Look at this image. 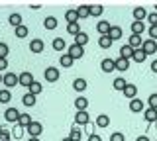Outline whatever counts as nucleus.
Wrapping results in <instances>:
<instances>
[{"instance_id": "6e6552de", "label": "nucleus", "mask_w": 157, "mask_h": 141, "mask_svg": "<svg viewBox=\"0 0 157 141\" xmlns=\"http://www.w3.org/2000/svg\"><path fill=\"white\" fill-rule=\"evenodd\" d=\"M4 84L8 86V88H12V86H16V84H20V80H18V76L14 75V72H6V75H4Z\"/></svg>"}, {"instance_id": "7ed1b4c3", "label": "nucleus", "mask_w": 157, "mask_h": 141, "mask_svg": "<svg viewBox=\"0 0 157 141\" xmlns=\"http://www.w3.org/2000/svg\"><path fill=\"white\" fill-rule=\"evenodd\" d=\"M43 76H45L47 82H55V80H59V69H55V67H47L45 72H43Z\"/></svg>"}, {"instance_id": "c9c22d12", "label": "nucleus", "mask_w": 157, "mask_h": 141, "mask_svg": "<svg viewBox=\"0 0 157 141\" xmlns=\"http://www.w3.org/2000/svg\"><path fill=\"white\" fill-rule=\"evenodd\" d=\"M10 98H12L10 90H0V104H8Z\"/></svg>"}, {"instance_id": "13d9d810", "label": "nucleus", "mask_w": 157, "mask_h": 141, "mask_svg": "<svg viewBox=\"0 0 157 141\" xmlns=\"http://www.w3.org/2000/svg\"><path fill=\"white\" fill-rule=\"evenodd\" d=\"M155 12H157V4H155Z\"/></svg>"}, {"instance_id": "ea45409f", "label": "nucleus", "mask_w": 157, "mask_h": 141, "mask_svg": "<svg viewBox=\"0 0 157 141\" xmlns=\"http://www.w3.org/2000/svg\"><path fill=\"white\" fill-rule=\"evenodd\" d=\"M28 33H29V32H28L26 26H18V28H16V35L20 37V39H22V37H26Z\"/></svg>"}, {"instance_id": "79ce46f5", "label": "nucleus", "mask_w": 157, "mask_h": 141, "mask_svg": "<svg viewBox=\"0 0 157 141\" xmlns=\"http://www.w3.org/2000/svg\"><path fill=\"white\" fill-rule=\"evenodd\" d=\"M0 141H10V135H8V128H0Z\"/></svg>"}, {"instance_id": "1a4fd4ad", "label": "nucleus", "mask_w": 157, "mask_h": 141, "mask_svg": "<svg viewBox=\"0 0 157 141\" xmlns=\"http://www.w3.org/2000/svg\"><path fill=\"white\" fill-rule=\"evenodd\" d=\"M130 110L132 112H144L145 106H144V102H141L140 98H132L130 100Z\"/></svg>"}, {"instance_id": "37998d69", "label": "nucleus", "mask_w": 157, "mask_h": 141, "mask_svg": "<svg viewBox=\"0 0 157 141\" xmlns=\"http://www.w3.org/2000/svg\"><path fill=\"white\" fill-rule=\"evenodd\" d=\"M8 45L6 43H0V59H6V55H8Z\"/></svg>"}, {"instance_id": "4d7b16f0", "label": "nucleus", "mask_w": 157, "mask_h": 141, "mask_svg": "<svg viewBox=\"0 0 157 141\" xmlns=\"http://www.w3.org/2000/svg\"><path fill=\"white\" fill-rule=\"evenodd\" d=\"M2 80H4V76H2V75H0V82H2Z\"/></svg>"}, {"instance_id": "a878e982", "label": "nucleus", "mask_w": 157, "mask_h": 141, "mask_svg": "<svg viewBox=\"0 0 157 141\" xmlns=\"http://www.w3.org/2000/svg\"><path fill=\"white\" fill-rule=\"evenodd\" d=\"M112 43H114V41H112L108 35H100V39H98V45H100L102 49H110V47H112Z\"/></svg>"}, {"instance_id": "39448f33", "label": "nucleus", "mask_w": 157, "mask_h": 141, "mask_svg": "<svg viewBox=\"0 0 157 141\" xmlns=\"http://www.w3.org/2000/svg\"><path fill=\"white\" fill-rule=\"evenodd\" d=\"M20 114H22V112H20L18 108H8L6 112H4V120H6V121H16V124H18Z\"/></svg>"}, {"instance_id": "f257e3e1", "label": "nucleus", "mask_w": 157, "mask_h": 141, "mask_svg": "<svg viewBox=\"0 0 157 141\" xmlns=\"http://www.w3.org/2000/svg\"><path fill=\"white\" fill-rule=\"evenodd\" d=\"M67 55L71 57L73 61H75V59H81V57L85 55V49H82L81 45H75V43H73L71 47H67Z\"/></svg>"}, {"instance_id": "9d476101", "label": "nucleus", "mask_w": 157, "mask_h": 141, "mask_svg": "<svg viewBox=\"0 0 157 141\" xmlns=\"http://www.w3.org/2000/svg\"><path fill=\"white\" fill-rule=\"evenodd\" d=\"M108 37H110L112 41L120 39V37H122V28H120V26H110V32H108Z\"/></svg>"}, {"instance_id": "4468645a", "label": "nucleus", "mask_w": 157, "mask_h": 141, "mask_svg": "<svg viewBox=\"0 0 157 141\" xmlns=\"http://www.w3.org/2000/svg\"><path fill=\"white\" fill-rule=\"evenodd\" d=\"M96 30H98L100 35H108V32H110V24L104 22V20H100V22L96 24Z\"/></svg>"}, {"instance_id": "7c9ffc66", "label": "nucleus", "mask_w": 157, "mask_h": 141, "mask_svg": "<svg viewBox=\"0 0 157 141\" xmlns=\"http://www.w3.org/2000/svg\"><path fill=\"white\" fill-rule=\"evenodd\" d=\"M18 124L22 125V128H28V125L32 124V118H29L28 114H20V118H18Z\"/></svg>"}, {"instance_id": "864d4df0", "label": "nucleus", "mask_w": 157, "mask_h": 141, "mask_svg": "<svg viewBox=\"0 0 157 141\" xmlns=\"http://www.w3.org/2000/svg\"><path fill=\"white\" fill-rule=\"evenodd\" d=\"M136 141H149V139H147V137H145V135H140V137H137Z\"/></svg>"}, {"instance_id": "49530a36", "label": "nucleus", "mask_w": 157, "mask_h": 141, "mask_svg": "<svg viewBox=\"0 0 157 141\" xmlns=\"http://www.w3.org/2000/svg\"><path fill=\"white\" fill-rule=\"evenodd\" d=\"M149 108L157 110V94H151L149 96Z\"/></svg>"}, {"instance_id": "8fccbe9b", "label": "nucleus", "mask_w": 157, "mask_h": 141, "mask_svg": "<svg viewBox=\"0 0 157 141\" xmlns=\"http://www.w3.org/2000/svg\"><path fill=\"white\" fill-rule=\"evenodd\" d=\"M6 67H8V61L6 59H0V71H6Z\"/></svg>"}, {"instance_id": "473e14b6", "label": "nucleus", "mask_w": 157, "mask_h": 141, "mask_svg": "<svg viewBox=\"0 0 157 141\" xmlns=\"http://www.w3.org/2000/svg\"><path fill=\"white\" fill-rule=\"evenodd\" d=\"M73 141H81L82 137V133H81V129H78V125H75V128H71V135H69Z\"/></svg>"}, {"instance_id": "423d86ee", "label": "nucleus", "mask_w": 157, "mask_h": 141, "mask_svg": "<svg viewBox=\"0 0 157 141\" xmlns=\"http://www.w3.org/2000/svg\"><path fill=\"white\" fill-rule=\"evenodd\" d=\"M18 80H20V84H22V86H26V88H28V86H29V84H32V82H33V80H36V79H33V75H32V72H28V71H24V72H22V75H20V76H18Z\"/></svg>"}, {"instance_id": "c756f323", "label": "nucleus", "mask_w": 157, "mask_h": 141, "mask_svg": "<svg viewBox=\"0 0 157 141\" xmlns=\"http://www.w3.org/2000/svg\"><path fill=\"white\" fill-rule=\"evenodd\" d=\"M53 49H57V51H63V49H67V43L63 37H55L53 39Z\"/></svg>"}, {"instance_id": "20e7f679", "label": "nucleus", "mask_w": 157, "mask_h": 141, "mask_svg": "<svg viewBox=\"0 0 157 141\" xmlns=\"http://www.w3.org/2000/svg\"><path fill=\"white\" fill-rule=\"evenodd\" d=\"M141 49H144L145 55H153V53H157V43L153 39H147L141 43Z\"/></svg>"}, {"instance_id": "e433bc0d", "label": "nucleus", "mask_w": 157, "mask_h": 141, "mask_svg": "<svg viewBox=\"0 0 157 141\" xmlns=\"http://www.w3.org/2000/svg\"><path fill=\"white\" fill-rule=\"evenodd\" d=\"M22 102H24V106H28V108H29V106H33V104H36V96L28 92V94L24 96V100H22Z\"/></svg>"}, {"instance_id": "aec40b11", "label": "nucleus", "mask_w": 157, "mask_h": 141, "mask_svg": "<svg viewBox=\"0 0 157 141\" xmlns=\"http://www.w3.org/2000/svg\"><path fill=\"white\" fill-rule=\"evenodd\" d=\"M65 20H67V24H77V22H78L77 10H67V12H65Z\"/></svg>"}, {"instance_id": "a211bd4d", "label": "nucleus", "mask_w": 157, "mask_h": 141, "mask_svg": "<svg viewBox=\"0 0 157 141\" xmlns=\"http://www.w3.org/2000/svg\"><path fill=\"white\" fill-rule=\"evenodd\" d=\"M29 49H32V53H41L43 51V41L41 39H32V43H29Z\"/></svg>"}, {"instance_id": "4c0bfd02", "label": "nucleus", "mask_w": 157, "mask_h": 141, "mask_svg": "<svg viewBox=\"0 0 157 141\" xmlns=\"http://www.w3.org/2000/svg\"><path fill=\"white\" fill-rule=\"evenodd\" d=\"M10 24H12L14 28L22 26V16H20V14H12V16H10Z\"/></svg>"}, {"instance_id": "2eb2a0df", "label": "nucleus", "mask_w": 157, "mask_h": 141, "mask_svg": "<svg viewBox=\"0 0 157 141\" xmlns=\"http://www.w3.org/2000/svg\"><path fill=\"white\" fill-rule=\"evenodd\" d=\"M144 118H145V121H157V110H153V108H147V110H144Z\"/></svg>"}, {"instance_id": "f8f14e48", "label": "nucleus", "mask_w": 157, "mask_h": 141, "mask_svg": "<svg viewBox=\"0 0 157 141\" xmlns=\"http://www.w3.org/2000/svg\"><path fill=\"white\" fill-rule=\"evenodd\" d=\"M134 18H136V22H144L145 18H147V12H145V8H141V6L134 8Z\"/></svg>"}, {"instance_id": "9b49d317", "label": "nucleus", "mask_w": 157, "mask_h": 141, "mask_svg": "<svg viewBox=\"0 0 157 141\" xmlns=\"http://www.w3.org/2000/svg\"><path fill=\"white\" fill-rule=\"evenodd\" d=\"M132 55H134V47H132L130 43H128V45H124V47L120 49V57H122V59H128V61H130Z\"/></svg>"}, {"instance_id": "a19ab883", "label": "nucleus", "mask_w": 157, "mask_h": 141, "mask_svg": "<svg viewBox=\"0 0 157 141\" xmlns=\"http://www.w3.org/2000/svg\"><path fill=\"white\" fill-rule=\"evenodd\" d=\"M59 63H61L63 67H73V59L67 55V53H65V55H61V61H59Z\"/></svg>"}, {"instance_id": "6ab92c4d", "label": "nucleus", "mask_w": 157, "mask_h": 141, "mask_svg": "<svg viewBox=\"0 0 157 141\" xmlns=\"http://www.w3.org/2000/svg\"><path fill=\"white\" fill-rule=\"evenodd\" d=\"M28 90H29V94H33V96H37L39 92L43 90V86H41V82H37V80H33L32 84L28 86Z\"/></svg>"}, {"instance_id": "f3484780", "label": "nucleus", "mask_w": 157, "mask_h": 141, "mask_svg": "<svg viewBox=\"0 0 157 141\" xmlns=\"http://www.w3.org/2000/svg\"><path fill=\"white\" fill-rule=\"evenodd\" d=\"M100 67H102V71H104V72H112V71L116 69V65H114V59H104V61L100 63Z\"/></svg>"}, {"instance_id": "4be33fe9", "label": "nucleus", "mask_w": 157, "mask_h": 141, "mask_svg": "<svg viewBox=\"0 0 157 141\" xmlns=\"http://www.w3.org/2000/svg\"><path fill=\"white\" fill-rule=\"evenodd\" d=\"M145 53H144V49H141V47H140V49H134V55H132V59H134L136 63H144L145 61Z\"/></svg>"}, {"instance_id": "09e8293b", "label": "nucleus", "mask_w": 157, "mask_h": 141, "mask_svg": "<svg viewBox=\"0 0 157 141\" xmlns=\"http://www.w3.org/2000/svg\"><path fill=\"white\" fill-rule=\"evenodd\" d=\"M149 39H157V26H151L149 28Z\"/></svg>"}, {"instance_id": "72a5a7b5", "label": "nucleus", "mask_w": 157, "mask_h": 141, "mask_svg": "<svg viewBox=\"0 0 157 141\" xmlns=\"http://www.w3.org/2000/svg\"><path fill=\"white\" fill-rule=\"evenodd\" d=\"M78 32H81V28H78V22H77V24H67V33H71V35L75 37Z\"/></svg>"}, {"instance_id": "ddd939ff", "label": "nucleus", "mask_w": 157, "mask_h": 141, "mask_svg": "<svg viewBox=\"0 0 157 141\" xmlns=\"http://www.w3.org/2000/svg\"><path fill=\"white\" fill-rule=\"evenodd\" d=\"M122 92H124V96H126V98H136V94H137V88H136V84H126V88L124 90H122Z\"/></svg>"}, {"instance_id": "b1692460", "label": "nucleus", "mask_w": 157, "mask_h": 141, "mask_svg": "<svg viewBox=\"0 0 157 141\" xmlns=\"http://www.w3.org/2000/svg\"><path fill=\"white\" fill-rule=\"evenodd\" d=\"M132 32H134L136 35H141V33L145 32V24L144 22H134L132 24Z\"/></svg>"}, {"instance_id": "bf43d9fd", "label": "nucleus", "mask_w": 157, "mask_h": 141, "mask_svg": "<svg viewBox=\"0 0 157 141\" xmlns=\"http://www.w3.org/2000/svg\"><path fill=\"white\" fill-rule=\"evenodd\" d=\"M155 129H157V121H155Z\"/></svg>"}, {"instance_id": "603ef678", "label": "nucleus", "mask_w": 157, "mask_h": 141, "mask_svg": "<svg viewBox=\"0 0 157 141\" xmlns=\"http://www.w3.org/2000/svg\"><path fill=\"white\" fill-rule=\"evenodd\" d=\"M151 71H153V72H157V59H155L153 63H151Z\"/></svg>"}, {"instance_id": "bb28decb", "label": "nucleus", "mask_w": 157, "mask_h": 141, "mask_svg": "<svg viewBox=\"0 0 157 141\" xmlns=\"http://www.w3.org/2000/svg\"><path fill=\"white\" fill-rule=\"evenodd\" d=\"M141 43H144V41H141V35H136V33H132V35H130V45L134 47V49H140Z\"/></svg>"}, {"instance_id": "f704fd0d", "label": "nucleus", "mask_w": 157, "mask_h": 141, "mask_svg": "<svg viewBox=\"0 0 157 141\" xmlns=\"http://www.w3.org/2000/svg\"><path fill=\"white\" fill-rule=\"evenodd\" d=\"M77 14H78V18H88V16H90V8H88V6H78Z\"/></svg>"}, {"instance_id": "f03ea898", "label": "nucleus", "mask_w": 157, "mask_h": 141, "mask_svg": "<svg viewBox=\"0 0 157 141\" xmlns=\"http://www.w3.org/2000/svg\"><path fill=\"white\" fill-rule=\"evenodd\" d=\"M28 133H29V137H39V133L43 131V125L39 124V121H32V124L28 125Z\"/></svg>"}, {"instance_id": "393cba45", "label": "nucleus", "mask_w": 157, "mask_h": 141, "mask_svg": "<svg viewBox=\"0 0 157 141\" xmlns=\"http://www.w3.org/2000/svg\"><path fill=\"white\" fill-rule=\"evenodd\" d=\"M96 125L98 128H108V125H110V118H108L106 114H100L96 118Z\"/></svg>"}, {"instance_id": "58836bf2", "label": "nucleus", "mask_w": 157, "mask_h": 141, "mask_svg": "<svg viewBox=\"0 0 157 141\" xmlns=\"http://www.w3.org/2000/svg\"><path fill=\"white\" fill-rule=\"evenodd\" d=\"M90 8V16H100L102 12H104V8L100 6V4H94V6H88Z\"/></svg>"}, {"instance_id": "dca6fc26", "label": "nucleus", "mask_w": 157, "mask_h": 141, "mask_svg": "<svg viewBox=\"0 0 157 141\" xmlns=\"http://www.w3.org/2000/svg\"><path fill=\"white\" fill-rule=\"evenodd\" d=\"M88 43V35L86 33H82V32H78L77 35H75V45H81V47H85Z\"/></svg>"}, {"instance_id": "cd10ccee", "label": "nucleus", "mask_w": 157, "mask_h": 141, "mask_svg": "<svg viewBox=\"0 0 157 141\" xmlns=\"http://www.w3.org/2000/svg\"><path fill=\"white\" fill-rule=\"evenodd\" d=\"M114 65H116L118 71H128V69H130V61H128V59H122V57L118 61H114Z\"/></svg>"}, {"instance_id": "3c124183", "label": "nucleus", "mask_w": 157, "mask_h": 141, "mask_svg": "<svg viewBox=\"0 0 157 141\" xmlns=\"http://www.w3.org/2000/svg\"><path fill=\"white\" fill-rule=\"evenodd\" d=\"M88 141H102V137H100V135H96V133H92L90 137H88Z\"/></svg>"}, {"instance_id": "5fc2aeb1", "label": "nucleus", "mask_w": 157, "mask_h": 141, "mask_svg": "<svg viewBox=\"0 0 157 141\" xmlns=\"http://www.w3.org/2000/svg\"><path fill=\"white\" fill-rule=\"evenodd\" d=\"M29 141H39V139L37 137H29Z\"/></svg>"}, {"instance_id": "c03bdc74", "label": "nucleus", "mask_w": 157, "mask_h": 141, "mask_svg": "<svg viewBox=\"0 0 157 141\" xmlns=\"http://www.w3.org/2000/svg\"><path fill=\"white\" fill-rule=\"evenodd\" d=\"M22 133H24V131H22V125H20V124H16V128L12 129V135H14L16 139H20V137H22Z\"/></svg>"}, {"instance_id": "6e6d98bb", "label": "nucleus", "mask_w": 157, "mask_h": 141, "mask_svg": "<svg viewBox=\"0 0 157 141\" xmlns=\"http://www.w3.org/2000/svg\"><path fill=\"white\" fill-rule=\"evenodd\" d=\"M63 141H73V139H71V137H65V139H63Z\"/></svg>"}, {"instance_id": "412c9836", "label": "nucleus", "mask_w": 157, "mask_h": 141, "mask_svg": "<svg viewBox=\"0 0 157 141\" xmlns=\"http://www.w3.org/2000/svg\"><path fill=\"white\" fill-rule=\"evenodd\" d=\"M73 88H75L77 92L86 90V80L85 79H75V80H73Z\"/></svg>"}, {"instance_id": "de8ad7c7", "label": "nucleus", "mask_w": 157, "mask_h": 141, "mask_svg": "<svg viewBox=\"0 0 157 141\" xmlns=\"http://www.w3.org/2000/svg\"><path fill=\"white\" fill-rule=\"evenodd\" d=\"M147 20H149L151 26H157V12H153V14H147Z\"/></svg>"}, {"instance_id": "c85d7f7f", "label": "nucleus", "mask_w": 157, "mask_h": 141, "mask_svg": "<svg viewBox=\"0 0 157 141\" xmlns=\"http://www.w3.org/2000/svg\"><path fill=\"white\" fill-rule=\"evenodd\" d=\"M86 106H88V100L85 98V96H77L75 108H77V110H86Z\"/></svg>"}, {"instance_id": "0eeeda50", "label": "nucleus", "mask_w": 157, "mask_h": 141, "mask_svg": "<svg viewBox=\"0 0 157 141\" xmlns=\"http://www.w3.org/2000/svg\"><path fill=\"white\" fill-rule=\"evenodd\" d=\"M75 124H77V125H85V124H88V112H85V110H77V114H75Z\"/></svg>"}, {"instance_id": "a18cd8bd", "label": "nucleus", "mask_w": 157, "mask_h": 141, "mask_svg": "<svg viewBox=\"0 0 157 141\" xmlns=\"http://www.w3.org/2000/svg\"><path fill=\"white\" fill-rule=\"evenodd\" d=\"M110 141H124V133H120V131L112 133V135H110Z\"/></svg>"}, {"instance_id": "5701e85b", "label": "nucleus", "mask_w": 157, "mask_h": 141, "mask_svg": "<svg viewBox=\"0 0 157 141\" xmlns=\"http://www.w3.org/2000/svg\"><path fill=\"white\" fill-rule=\"evenodd\" d=\"M43 26H45V30H55V28H57V18L47 16L45 20H43Z\"/></svg>"}, {"instance_id": "2f4dec72", "label": "nucleus", "mask_w": 157, "mask_h": 141, "mask_svg": "<svg viewBox=\"0 0 157 141\" xmlns=\"http://www.w3.org/2000/svg\"><path fill=\"white\" fill-rule=\"evenodd\" d=\"M126 84H128V82L122 79V76H118V79H114V84H112V86H114V90H124Z\"/></svg>"}]
</instances>
